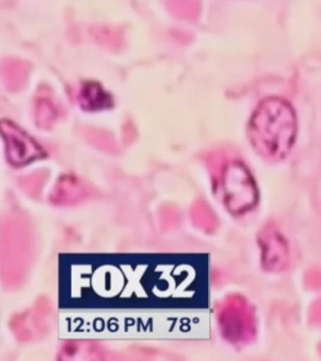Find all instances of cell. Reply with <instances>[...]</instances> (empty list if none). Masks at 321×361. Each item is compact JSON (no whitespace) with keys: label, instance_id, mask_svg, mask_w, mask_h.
<instances>
[{"label":"cell","instance_id":"6da1fadb","mask_svg":"<svg viewBox=\"0 0 321 361\" xmlns=\"http://www.w3.org/2000/svg\"><path fill=\"white\" fill-rule=\"evenodd\" d=\"M296 133V114L288 102L280 98L261 102L248 123V137L255 149L275 159L290 152Z\"/></svg>","mask_w":321,"mask_h":361},{"label":"cell","instance_id":"7a4b0ae2","mask_svg":"<svg viewBox=\"0 0 321 361\" xmlns=\"http://www.w3.org/2000/svg\"><path fill=\"white\" fill-rule=\"evenodd\" d=\"M225 202L232 212H243L251 209L258 200V192L248 169L241 164H231L224 177Z\"/></svg>","mask_w":321,"mask_h":361},{"label":"cell","instance_id":"3957f363","mask_svg":"<svg viewBox=\"0 0 321 361\" xmlns=\"http://www.w3.org/2000/svg\"><path fill=\"white\" fill-rule=\"evenodd\" d=\"M1 128L6 140V153L11 164H28L34 158L42 156L43 149L22 130H18L14 124L3 122Z\"/></svg>","mask_w":321,"mask_h":361},{"label":"cell","instance_id":"277c9868","mask_svg":"<svg viewBox=\"0 0 321 361\" xmlns=\"http://www.w3.org/2000/svg\"><path fill=\"white\" fill-rule=\"evenodd\" d=\"M262 261L266 269L279 270L288 259V246L277 232H266L261 238Z\"/></svg>","mask_w":321,"mask_h":361},{"label":"cell","instance_id":"5b68a950","mask_svg":"<svg viewBox=\"0 0 321 361\" xmlns=\"http://www.w3.org/2000/svg\"><path fill=\"white\" fill-rule=\"evenodd\" d=\"M113 102L111 94L103 90L98 83H85L80 90V106L87 111H101L112 107Z\"/></svg>","mask_w":321,"mask_h":361}]
</instances>
